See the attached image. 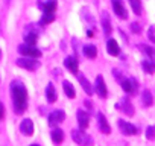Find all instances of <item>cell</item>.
Wrapping results in <instances>:
<instances>
[{
	"mask_svg": "<svg viewBox=\"0 0 155 146\" xmlns=\"http://www.w3.org/2000/svg\"><path fill=\"white\" fill-rule=\"evenodd\" d=\"M119 82H120L123 91H126V93H135L137 91V81L134 78H122Z\"/></svg>",
	"mask_w": 155,
	"mask_h": 146,
	"instance_id": "obj_7",
	"label": "cell"
},
{
	"mask_svg": "<svg viewBox=\"0 0 155 146\" xmlns=\"http://www.w3.org/2000/svg\"><path fill=\"white\" fill-rule=\"evenodd\" d=\"M107 52H108L111 56H117V55L120 53V47H119V44H117L116 40L110 38V40L107 41Z\"/></svg>",
	"mask_w": 155,
	"mask_h": 146,
	"instance_id": "obj_17",
	"label": "cell"
},
{
	"mask_svg": "<svg viewBox=\"0 0 155 146\" xmlns=\"http://www.w3.org/2000/svg\"><path fill=\"white\" fill-rule=\"evenodd\" d=\"M97 125H99V129H101L104 134H111V126H110L107 117H105L102 113L97 114Z\"/></svg>",
	"mask_w": 155,
	"mask_h": 146,
	"instance_id": "obj_15",
	"label": "cell"
},
{
	"mask_svg": "<svg viewBox=\"0 0 155 146\" xmlns=\"http://www.w3.org/2000/svg\"><path fill=\"white\" fill-rule=\"evenodd\" d=\"M38 58H31V56H21L17 59V65L21 68H26L29 71H35L37 68H40V61H37Z\"/></svg>",
	"mask_w": 155,
	"mask_h": 146,
	"instance_id": "obj_3",
	"label": "cell"
},
{
	"mask_svg": "<svg viewBox=\"0 0 155 146\" xmlns=\"http://www.w3.org/2000/svg\"><path fill=\"white\" fill-rule=\"evenodd\" d=\"M50 138L55 144H59L64 141V131L61 128H53L52 132H50Z\"/></svg>",
	"mask_w": 155,
	"mask_h": 146,
	"instance_id": "obj_19",
	"label": "cell"
},
{
	"mask_svg": "<svg viewBox=\"0 0 155 146\" xmlns=\"http://www.w3.org/2000/svg\"><path fill=\"white\" fill-rule=\"evenodd\" d=\"M140 49H141V52H143V53H146V55H147V59H150V61H153V62H155V49H153V47L141 44V46H140Z\"/></svg>",
	"mask_w": 155,
	"mask_h": 146,
	"instance_id": "obj_24",
	"label": "cell"
},
{
	"mask_svg": "<svg viewBox=\"0 0 155 146\" xmlns=\"http://www.w3.org/2000/svg\"><path fill=\"white\" fill-rule=\"evenodd\" d=\"M141 104L144 107H152L153 105V96H152L150 90H143V93H141Z\"/></svg>",
	"mask_w": 155,
	"mask_h": 146,
	"instance_id": "obj_22",
	"label": "cell"
},
{
	"mask_svg": "<svg viewBox=\"0 0 155 146\" xmlns=\"http://www.w3.org/2000/svg\"><path fill=\"white\" fill-rule=\"evenodd\" d=\"M56 90H55V85L52 84V82H49L47 84V87H46V99H47V102L49 104H53V102H56Z\"/></svg>",
	"mask_w": 155,
	"mask_h": 146,
	"instance_id": "obj_18",
	"label": "cell"
},
{
	"mask_svg": "<svg viewBox=\"0 0 155 146\" xmlns=\"http://www.w3.org/2000/svg\"><path fill=\"white\" fill-rule=\"evenodd\" d=\"M82 52H84V55H85L87 58H90V59H93V58L97 56V47H96L94 44H85V46L82 47Z\"/></svg>",
	"mask_w": 155,
	"mask_h": 146,
	"instance_id": "obj_20",
	"label": "cell"
},
{
	"mask_svg": "<svg viewBox=\"0 0 155 146\" xmlns=\"http://www.w3.org/2000/svg\"><path fill=\"white\" fill-rule=\"evenodd\" d=\"M129 3H131V8H132V12L140 15L141 14V2L140 0H129Z\"/></svg>",
	"mask_w": 155,
	"mask_h": 146,
	"instance_id": "obj_27",
	"label": "cell"
},
{
	"mask_svg": "<svg viewBox=\"0 0 155 146\" xmlns=\"http://www.w3.org/2000/svg\"><path fill=\"white\" fill-rule=\"evenodd\" d=\"M147 37H149V40L155 44V28H153V26L149 28V31H147Z\"/></svg>",
	"mask_w": 155,
	"mask_h": 146,
	"instance_id": "obj_29",
	"label": "cell"
},
{
	"mask_svg": "<svg viewBox=\"0 0 155 146\" xmlns=\"http://www.w3.org/2000/svg\"><path fill=\"white\" fill-rule=\"evenodd\" d=\"M0 82H2V78H0Z\"/></svg>",
	"mask_w": 155,
	"mask_h": 146,
	"instance_id": "obj_35",
	"label": "cell"
},
{
	"mask_svg": "<svg viewBox=\"0 0 155 146\" xmlns=\"http://www.w3.org/2000/svg\"><path fill=\"white\" fill-rule=\"evenodd\" d=\"M85 105L88 107V110H90V111H93V105H91V102H90V101H85Z\"/></svg>",
	"mask_w": 155,
	"mask_h": 146,
	"instance_id": "obj_32",
	"label": "cell"
},
{
	"mask_svg": "<svg viewBox=\"0 0 155 146\" xmlns=\"http://www.w3.org/2000/svg\"><path fill=\"white\" fill-rule=\"evenodd\" d=\"M94 90H96V95L99 96V98H107V95H108V90H107V84H105V79H104V76H97L96 78V82H94Z\"/></svg>",
	"mask_w": 155,
	"mask_h": 146,
	"instance_id": "obj_6",
	"label": "cell"
},
{
	"mask_svg": "<svg viewBox=\"0 0 155 146\" xmlns=\"http://www.w3.org/2000/svg\"><path fill=\"white\" fill-rule=\"evenodd\" d=\"M53 20H55V14H53V12H43V17H41V20H40V25L44 26V25L52 23Z\"/></svg>",
	"mask_w": 155,
	"mask_h": 146,
	"instance_id": "obj_26",
	"label": "cell"
},
{
	"mask_svg": "<svg viewBox=\"0 0 155 146\" xmlns=\"http://www.w3.org/2000/svg\"><path fill=\"white\" fill-rule=\"evenodd\" d=\"M76 119H78V123H79V128L81 129H87L88 125H90V114L84 110H79L76 113Z\"/></svg>",
	"mask_w": 155,
	"mask_h": 146,
	"instance_id": "obj_11",
	"label": "cell"
},
{
	"mask_svg": "<svg viewBox=\"0 0 155 146\" xmlns=\"http://www.w3.org/2000/svg\"><path fill=\"white\" fill-rule=\"evenodd\" d=\"M0 59H2V49H0Z\"/></svg>",
	"mask_w": 155,
	"mask_h": 146,
	"instance_id": "obj_33",
	"label": "cell"
},
{
	"mask_svg": "<svg viewBox=\"0 0 155 146\" xmlns=\"http://www.w3.org/2000/svg\"><path fill=\"white\" fill-rule=\"evenodd\" d=\"M102 29H104L105 37H110V35H111V32H113L111 20H110V17H108V14H107V12H104V14H102Z\"/></svg>",
	"mask_w": 155,
	"mask_h": 146,
	"instance_id": "obj_16",
	"label": "cell"
},
{
	"mask_svg": "<svg viewBox=\"0 0 155 146\" xmlns=\"http://www.w3.org/2000/svg\"><path fill=\"white\" fill-rule=\"evenodd\" d=\"M65 120V113L62 111V110H55V111H52L50 114H49V117H47V123L50 125V126H56V125H59L61 122H64Z\"/></svg>",
	"mask_w": 155,
	"mask_h": 146,
	"instance_id": "obj_5",
	"label": "cell"
},
{
	"mask_svg": "<svg viewBox=\"0 0 155 146\" xmlns=\"http://www.w3.org/2000/svg\"><path fill=\"white\" fill-rule=\"evenodd\" d=\"M71 138L79 146H93V138L90 134L85 132V129H71Z\"/></svg>",
	"mask_w": 155,
	"mask_h": 146,
	"instance_id": "obj_2",
	"label": "cell"
},
{
	"mask_svg": "<svg viewBox=\"0 0 155 146\" xmlns=\"http://www.w3.org/2000/svg\"><path fill=\"white\" fill-rule=\"evenodd\" d=\"M111 3H113V9H114L116 15H117L119 18H122V20H126V18H128V11H126V8L123 6L122 0H111Z\"/></svg>",
	"mask_w": 155,
	"mask_h": 146,
	"instance_id": "obj_8",
	"label": "cell"
},
{
	"mask_svg": "<svg viewBox=\"0 0 155 146\" xmlns=\"http://www.w3.org/2000/svg\"><path fill=\"white\" fill-rule=\"evenodd\" d=\"M38 6H40V9L43 12H55V9H56V0H40Z\"/></svg>",
	"mask_w": 155,
	"mask_h": 146,
	"instance_id": "obj_14",
	"label": "cell"
},
{
	"mask_svg": "<svg viewBox=\"0 0 155 146\" xmlns=\"http://www.w3.org/2000/svg\"><path fill=\"white\" fill-rule=\"evenodd\" d=\"M64 65L68 71H71L73 75H78V70H79V61H78L74 56H67L64 61Z\"/></svg>",
	"mask_w": 155,
	"mask_h": 146,
	"instance_id": "obj_12",
	"label": "cell"
},
{
	"mask_svg": "<svg viewBox=\"0 0 155 146\" xmlns=\"http://www.w3.org/2000/svg\"><path fill=\"white\" fill-rule=\"evenodd\" d=\"M18 53L23 55V56H31V58H40L41 56V50L37 49V46H32V44H20Z\"/></svg>",
	"mask_w": 155,
	"mask_h": 146,
	"instance_id": "obj_4",
	"label": "cell"
},
{
	"mask_svg": "<svg viewBox=\"0 0 155 146\" xmlns=\"http://www.w3.org/2000/svg\"><path fill=\"white\" fill-rule=\"evenodd\" d=\"M131 31H132V32H135V34H140L141 26H140L138 23H132V25H131Z\"/></svg>",
	"mask_w": 155,
	"mask_h": 146,
	"instance_id": "obj_30",
	"label": "cell"
},
{
	"mask_svg": "<svg viewBox=\"0 0 155 146\" xmlns=\"http://www.w3.org/2000/svg\"><path fill=\"white\" fill-rule=\"evenodd\" d=\"M20 131H21V134L31 137L34 134V122L31 119H23L20 123Z\"/></svg>",
	"mask_w": 155,
	"mask_h": 146,
	"instance_id": "obj_13",
	"label": "cell"
},
{
	"mask_svg": "<svg viewBox=\"0 0 155 146\" xmlns=\"http://www.w3.org/2000/svg\"><path fill=\"white\" fill-rule=\"evenodd\" d=\"M31 146H38V144H31Z\"/></svg>",
	"mask_w": 155,
	"mask_h": 146,
	"instance_id": "obj_34",
	"label": "cell"
},
{
	"mask_svg": "<svg viewBox=\"0 0 155 146\" xmlns=\"http://www.w3.org/2000/svg\"><path fill=\"white\" fill-rule=\"evenodd\" d=\"M141 67H143V70L146 71V73H155V62L153 61H150V59H144L143 62H141Z\"/></svg>",
	"mask_w": 155,
	"mask_h": 146,
	"instance_id": "obj_25",
	"label": "cell"
},
{
	"mask_svg": "<svg viewBox=\"0 0 155 146\" xmlns=\"http://www.w3.org/2000/svg\"><path fill=\"white\" fill-rule=\"evenodd\" d=\"M79 84L82 85V90H84L88 96H91V95H93V91H94V90H93V87H91L90 81H88L85 76H79Z\"/></svg>",
	"mask_w": 155,
	"mask_h": 146,
	"instance_id": "obj_23",
	"label": "cell"
},
{
	"mask_svg": "<svg viewBox=\"0 0 155 146\" xmlns=\"http://www.w3.org/2000/svg\"><path fill=\"white\" fill-rule=\"evenodd\" d=\"M116 107H117L122 113H125L126 116H134V107H132V104H131V101H129L128 98H123Z\"/></svg>",
	"mask_w": 155,
	"mask_h": 146,
	"instance_id": "obj_10",
	"label": "cell"
},
{
	"mask_svg": "<svg viewBox=\"0 0 155 146\" xmlns=\"http://www.w3.org/2000/svg\"><path fill=\"white\" fill-rule=\"evenodd\" d=\"M3 117H5V105L0 102V120H2Z\"/></svg>",
	"mask_w": 155,
	"mask_h": 146,
	"instance_id": "obj_31",
	"label": "cell"
},
{
	"mask_svg": "<svg viewBox=\"0 0 155 146\" xmlns=\"http://www.w3.org/2000/svg\"><path fill=\"white\" fill-rule=\"evenodd\" d=\"M11 95H12L14 111L17 114H23L28 108V90H26V87L21 82L14 81L11 84Z\"/></svg>",
	"mask_w": 155,
	"mask_h": 146,
	"instance_id": "obj_1",
	"label": "cell"
},
{
	"mask_svg": "<svg viewBox=\"0 0 155 146\" xmlns=\"http://www.w3.org/2000/svg\"><path fill=\"white\" fill-rule=\"evenodd\" d=\"M146 138L147 140H155V125L147 126V129H146Z\"/></svg>",
	"mask_w": 155,
	"mask_h": 146,
	"instance_id": "obj_28",
	"label": "cell"
},
{
	"mask_svg": "<svg viewBox=\"0 0 155 146\" xmlns=\"http://www.w3.org/2000/svg\"><path fill=\"white\" fill-rule=\"evenodd\" d=\"M62 90H64V93H65L67 98H70V99H74V98H76V90H74V87L71 85V82L64 81V82H62Z\"/></svg>",
	"mask_w": 155,
	"mask_h": 146,
	"instance_id": "obj_21",
	"label": "cell"
},
{
	"mask_svg": "<svg viewBox=\"0 0 155 146\" xmlns=\"http://www.w3.org/2000/svg\"><path fill=\"white\" fill-rule=\"evenodd\" d=\"M119 128H120L122 134H125V135H135V134L138 132V129H137L132 123H129V122H126V120H123V119L119 120Z\"/></svg>",
	"mask_w": 155,
	"mask_h": 146,
	"instance_id": "obj_9",
	"label": "cell"
}]
</instances>
